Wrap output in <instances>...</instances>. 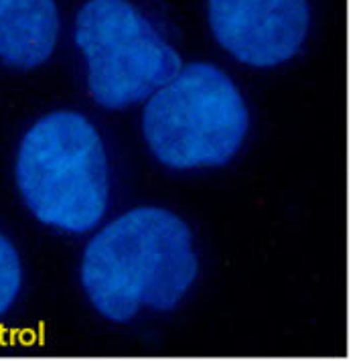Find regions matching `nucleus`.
Returning <instances> with one entry per match:
<instances>
[{"instance_id": "f257e3e1", "label": "nucleus", "mask_w": 361, "mask_h": 361, "mask_svg": "<svg viewBox=\"0 0 361 361\" xmlns=\"http://www.w3.org/2000/svg\"><path fill=\"white\" fill-rule=\"evenodd\" d=\"M197 279L193 235L177 215L140 207L118 217L85 247L82 282L106 319L126 323L142 305L171 311Z\"/></svg>"}, {"instance_id": "f03ea898", "label": "nucleus", "mask_w": 361, "mask_h": 361, "mask_svg": "<svg viewBox=\"0 0 361 361\" xmlns=\"http://www.w3.org/2000/svg\"><path fill=\"white\" fill-rule=\"evenodd\" d=\"M17 183L31 214L45 226L87 231L108 205V161L98 130L78 112H53L25 134Z\"/></svg>"}, {"instance_id": "7ed1b4c3", "label": "nucleus", "mask_w": 361, "mask_h": 361, "mask_svg": "<svg viewBox=\"0 0 361 361\" xmlns=\"http://www.w3.org/2000/svg\"><path fill=\"white\" fill-rule=\"evenodd\" d=\"M247 122L242 94L209 63L180 69L154 92L142 116L152 154L180 171L228 163L246 138Z\"/></svg>"}, {"instance_id": "20e7f679", "label": "nucleus", "mask_w": 361, "mask_h": 361, "mask_svg": "<svg viewBox=\"0 0 361 361\" xmlns=\"http://www.w3.org/2000/svg\"><path fill=\"white\" fill-rule=\"evenodd\" d=\"M75 41L87 57L90 94L110 110L145 99L180 71L179 53L126 0L85 2Z\"/></svg>"}, {"instance_id": "39448f33", "label": "nucleus", "mask_w": 361, "mask_h": 361, "mask_svg": "<svg viewBox=\"0 0 361 361\" xmlns=\"http://www.w3.org/2000/svg\"><path fill=\"white\" fill-rule=\"evenodd\" d=\"M217 43L240 61L272 67L288 61L309 33L307 0H209Z\"/></svg>"}, {"instance_id": "423d86ee", "label": "nucleus", "mask_w": 361, "mask_h": 361, "mask_svg": "<svg viewBox=\"0 0 361 361\" xmlns=\"http://www.w3.org/2000/svg\"><path fill=\"white\" fill-rule=\"evenodd\" d=\"M59 35L55 0H0V59L20 69L47 61Z\"/></svg>"}, {"instance_id": "0eeeda50", "label": "nucleus", "mask_w": 361, "mask_h": 361, "mask_svg": "<svg viewBox=\"0 0 361 361\" xmlns=\"http://www.w3.org/2000/svg\"><path fill=\"white\" fill-rule=\"evenodd\" d=\"M23 282V268L15 246L0 235V317L8 311L17 298Z\"/></svg>"}]
</instances>
